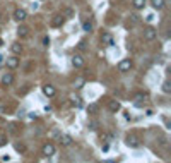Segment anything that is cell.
I'll use <instances>...</instances> for the list:
<instances>
[{
    "label": "cell",
    "instance_id": "5bb4252c",
    "mask_svg": "<svg viewBox=\"0 0 171 163\" xmlns=\"http://www.w3.org/2000/svg\"><path fill=\"white\" fill-rule=\"evenodd\" d=\"M10 50H12L14 55H19L22 53V47H21L19 43H12V47H10Z\"/></svg>",
    "mask_w": 171,
    "mask_h": 163
},
{
    "label": "cell",
    "instance_id": "6da1fadb",
    "mask_svg": "<svg viewBox=\"0 0 171 163\" xmlns=\"http://www.w3.org/2000/svg\"><path fill=\"white\" fill-rule=\"evenodd\" d=\"M41 153L45 155L46 158H50V156H53L55 153H57V150H55V146L51 143H46V144H43V148H41Z\"/></svg>",
    "mask_w": 171,
    "mask_h": 163
},
{
    "label": "cell",
    "instance_id": "e0dca14e",
    "mask_svg": "<svg viewBox=\"0 0 171 163\" xmlns=\"http://www.w3.org/2000/svg\"><path fill=\"white\" fill-rule=\"evenodd\" d=\"M70 100H72V105H74V107H77V108H81V107H82V102H81V98H79V96H72Z\"/></svg>",
    "mask_w": 171,
    "mask_h": 163
},
{
    "label": "cell",
    "instance_id": "9c48e42d",
    "mask_svg": "<svg viewBox=\"0 0 171 163\" xmlns=\"http://www.w3.org/2000/svg\"><path fill=\"white\" fill-rule=\"evenodd\" d=\"M108 108L111 113H116L118 110H120V102H116V100H111V102L108 103Z\"/></svg>",
    "mask_w": 171,
    "mask_h": 163
},
{
    "label": "cell",
    "instance_id": "f546056e",
    "mask_svg": "<svg viewBox=\"0 0 171 163\" xmlns=\"http://www.w3.org/2000/svg\"><path fill=\"white\" fill-rule=\"evenodd\" d=\"M0 64H4V55H0Z\"/></svg>",
    "mask_w": 171,
    "mask_h": 163
},
{
    "label": "cell",
    "instance_id": "52a82bcc",
    "mask_svg": "<svg viewBox=\"0 0 171 163\" xmlns=\"http://www.w3.org/2000/svg\"><path fill=\"white\" fill-rule=\"evenodd\" d=\"M72 65H74L75 69L84 67V59H82L81 55H74V57H72Z\"/></svg>",
    "mask_w": 171,
    "mask_h": 163
},
{
    "label": "cell",
    "instance_id": "ffe728a7",
    "mask_svg": "<svg viewBox=\"0 0 171 163\" xmlns=\"http://www.w3.org/2000/svg\"><path fill=\"white\" fill-rule=\"evenodd\" d=\"M82 84H84V79H82V77H79V79H77V81L74 82L75 89H81V88H82Z\"/></svg>",
    "mask_w": 171,
    "mask_h": 163
},
{
    "label": "cell",
    "instance_id": "7402d4cb",
    "mask_svg": "<svg viewBox=\"0 0 171 163\" xmlns=\"http://www.w3.org/2000/svg\"><path fill=\"white\" fill-rule=\"evenodd\" d=\"M163 91H164V93H170V91H171L170 82H164V84H163Z\"/></svg>",
    "mask_w": 171,
    "mask_h": 163
},
{
    "label": "cell",
    "instance_id": "5b68a950",
    "mask_svg": "<svg viewBox=\"0 0 171 163\" xmlns=\"http://www.w3.org/2000/svg\"><path fill=\"white\" fill-rule=\"evenodd\" d=\"M5 65L9 69H17V67H19V59H17V57H7V59H5Z\"/></svg>",
    "mask_w": 171,
    "mask_h": 163
},
{
    "label": "cell",
    "instance_id": "8992f818",
    "mask_svg": "<svg viewBox=\"0 0 171 163\" xmlns=\"http://www.w3.org/2000/svg\"><path fill=\"white\" fill-rule=\"evenodd\" d=\"M43 95L48 96V98H53V96L57 95V89H55V86H51V84L43 86Z\"/></svg>",
    "mask_w": 171,
    "mask_h": 163
},
{
    "label": "cell",
    "instance_id": "2e32d148",
    "mask_svg": "<svg viewBox=\"0 0 171 163\" xmlns=\"http://www.w3.org/2000/svg\"><path fill=\"white\" fill-rule=\"evenodd\" d=\"M134 7H135L137 10H140L145 7V0H134Z\"/></svg>",
    "mask_w": 171,
    "mask_h": 163
},
{
    "label": "cell",
    "instance_id": "484cf974",
    "mask_svg": "<svg viewBox=\"0 0 171 163\" xmlns=\"http://www.w3.org/2000/svg\"><path fill=\"white\" fill-rule=\"evenodd\" d=\"M43 45H45V47H48V45H50V38H48V36H45V38H43Z\"/></svg>",
    "mask_w": 171,
    "mask_h": 163
},
{
    "label": "cell",
    "instance_id": "83f0119b",
    "mask_svg": "<svg viewBox=\"0 0 171 163\" xmlns=\"http://www.w3.org/2000/svg\"><path fill=\"white\" fill-rule=\"evenodd\" d=\"M154 19V16H152V14H149V16H147V17H145V21H147V22H150V21Z\"/></svg>",
    "mask_w": 171,
    "mask_h": 163
},
{
    "label": "cell",
    "instance_id": "d6986e66",
    "mask_svg": "<svg viewBox=\"0 0 171 163\" xmlns=\"http://www.w3.org/2000/svg\"><path fill=\"white\" fill-rule=\"evenodd\" d=\"M87 112L89 113H96V112H98V105H96V103H91L87 107Z\"/></svg>",
    "mask_w": 171,
    "mask_h": 163
},
{
    "label": "cell",
    "instance_id": "4fadbf2b",
    "mask_svg": "<svg viewBox=\"0 0 171 163\" xmlns=\"http://www.w3.org/2000/svg\"><path fill=\"white\" fill-rule=\"evenodd\" d=\"M63 22H65V19H63V16H57V17H53V21H51V26L58 27V26H62Z\"/></svg>",
    "mask_w": 171,
    "mask_h": 163
},
{
    "label": "cell",
    "instance_id": "cb8c5ba5",
    "mask_svg": "<svg viewBox=\"0 0 171 163\" xmlns=\"http://www.w3.org/2000/svg\"><path fill=\"white\" fill-rule=\"evenodd\" d=\"M7 144V137L5 136H0V146H5Z\"/></svg>",
    "mask_w": 171,
    "mask_h": 163
},
{
    "label": "cell",
    "instance_id": "ba28073f",
    "mask_svg": "<svg viewBox=\"0 0 171 163\" xmlns=\"http://www.w3.org/2000/svg\"><path fill=\"white\" fill-rule=\"evenodd\" d=\"M14 82V76L10 74V72H7L4 77H2V86H10Z\"/></svg>",
    "mask_w": 171,
    "mask_h": 163
},
{
    "label": "cell",
    "instance_id": "277c9868",
    "mask_svg": "<svg viewBox=\"0 0 171 163\" xmlns=\"http://www.w3.org/2000/svg\"><path fill=\"white\" fill-rule=\"evenodd\" d=\"M27 17V12L24 9H15V12H14V19L17 21V22H22V21Z\"/></svg>",
    "mask_w": 171,
    "mask_h": 163
},
{
    "label": "cell",
    "instance_id": "7c38bea8",
    "mask_svg": "<svg viewBox=\"0 0 171 163\" xmlns=\"http://www.w3.org/2000/svg\"><path fill=\"white\" fill-rule=\"evenodd\" d=\"M60 143H62V146H70L72 144V137L68 134H63V136H60Z\"/></svg>",
    "mask_w": 171,
    "mask_h": 163
},
{
    "label": "cell",
    "instance_id": "9a60e30c",
    "mask_svg": "<svg viewBox=\"0 0 171 163\" xmlns=\"http://www.w3.org/2000/svg\"><path fill=\"white\" fill-rule=\"evenodd\" d=\"M150 4H152V7H154V9L161 10V9L164 7V0H150Z\"/></svg>",
    "mask_w": 171,
    "mask_h": 163
},
{
    "label": "cell",
    "instance_id": "ac0fdd59",
    "mask_svg": "<svg viewBox=\"0 0 171 163\" xmlns=\"http://www.w3.org/2000/svg\"><path fill=\"white\" fill-rule=\"evenodd\" d=\"M82 29H84L86 33H91V31H92V24H91V22H84V24H82Z\"/></svg>",
    "mask_w": 171,
    "mask_h": 163
},
{
    "label": "cell",
    "instance_id": "8fae6325",
    "mask_svg": "<svg viewBox=\"0 0 171 163\" xmlns=\"http://www.w3.org/2000/svg\"><path fill=\"white\" fill-rule=\"evenodd\" d=\"M27 34H29V27H27V26H19V27H17V36L26 38Z\"/></svg>",
    "mask_w": 171,
    "mask_h": 163
},
{
    "label": "cell",
    "instance_id": "603a6c76",
    "mask_svg": "<svg viewBox=\"0 0 171 163\" xmlns=\"http://www.w3.org/2000/svg\"><path fill=\"white\" fill-rule=\"evenodd\" d=\"M15 150L17 151H26V146H24V144H15Z\"/></svg>",
    "mask_w": 171,
    "mask_h": 163
},
{
    "label": "cell",
    "instance_id": "44dd1931",
    "mask_svg": "<svg viewBox=\"0 0 171 163\" xmlns=\"http://www.w3.org/2000/svg\"><path fill=\"white\" fill-rule=\"evenodd\" d=\"M103 41H106V43H109L111 47L115 45V43H113V40H111V36H109V34H103Z\"/></svg>",
    "mask_w": 171,
    "mask_h": 163
},
{
    "label": "cell",
    "instance_id": "30bf717a",
    "mask_svg": "<svg viewBox=\"0 0 171 163\" xmlns=\"http://www.w3.org/2000/svg\"><path fill=\"white\" fill-rule=\"evenodd\" d=\"M139 139H137L135 136H128L127 137V146H130V148H137V146H139Z\"/></svg>",
    "mask_w": 171,
    "mask_h": 163
},
{
    "label": "cell",
    "instance_id": "3957f363",
    "mask_svg": "<svg viewBox=\"0 0 171 163\" xmlns=\"http://www.w3.org/2000/svg\"><path fill=\"white\" fill-rule=\"evenodd\" d=\"M156 36H157V31L154 29V27H147V29L144 31V38H145L147 41L156 40Z\"/></svg>",
    "mask_w": 171,
    "mask_h": 163
},
{
    "label": "cell",
    "instance_id": "f1b7e54d",
    "mask_svg": "<svg viewBox=\"0 0 171 163\" xmlns=\"http://www.w3.org/2000/svg\"><path fill=\"white\" fill-rule=\"evenodd\" d=\"M2 160H4V162H9V160H10V156H9V155H5V156H2Z\"/></svg>",
    "mask_w": 171,
    "mask_h": 163
},
{
    "label": "cell",
    "instance_id": "d4e9b609",
    "mask_svg": "<svg viewBox=\"0 0 171 163\" xmlns=\"http://www.w3.org/2000/svg\"><path fill=\"white\" fill-rule=\"evenodd\" d=\"M89 129L96 130V129H98V122H91V124H89Z\"/></svg>",
    "mask_w": 171,
    "mask_h": 163
},
{
    "label": "cell",
    "instance_id": "4316f807",
    "mask_svg": "<svg viewBox=\"0 0 171 163\" xmlns=\"http://www.w3.org/2000/svg\"><path fill=\"white\" fill-rule=\"evenodd\" d=\"M38 7H40V5L34 2V4H31V10H38Z\"/></svg>",
    "mask_w": 171,
    "mask_h": 163
},
{
    "label": "cell",
    "instance_id": "7a4b0ae2",
    "mask_svg": "<svg viewBox=\"0 0 171 163\" xmlns=\"http://www.w3.org/2000/svg\"><path fill=\"white\" fill-rule=\"evenodd\" d=\"M130 69H132V60H130V59H123V60L118 64V70H120V72H128Z\"/></svg>",
    "mask_w": 171,
    "mask_h": 163
}]
</instances>
